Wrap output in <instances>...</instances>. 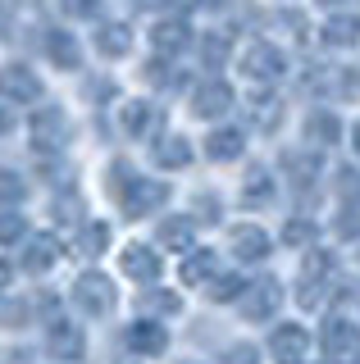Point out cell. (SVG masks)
<instances>
[{"mask_svg": "<svg viewBox=\"0 0 360 364\" xmlns=\"http://www.w3.org/2000/svg\"><path fill=\"white\" fill-rule=\"evenodd\" d=\"M110 173H115V191H119V205H123V214H128V219L155 214L169 200V187H164L160 178H137L128 164H123V159L110 168Z\"/></svg>", "mask_w": 360, "mask_h": 364, "instance_id": "1", "label": "cell"}, {"mask_svg": "<svg viewBox=\"0 0 360 364\" xmlns=\"http://www.w3.org/2000/svg\"><path fill=\"white\" fill-rule=\"evenodd\" d=\"M319 346H324L329 360H351L360 350V328L351 323V318L333 314V318H324V328H319Z\"/></svg>", "mask_w": 360, "mask_h": 364, "instance_id": "2", "label": "cell"}, {"mask_svg": "<svg viewBox=\"0 0 360 364\" xmlns=\"http://www.w3.org/2000/svg\"><path fill=\"white\" fill-rule=\"evenodd\" d=\"M242 73L251 77V82H278V77L287 73V60H283V50H278V46L255 41L251 50L242 55Z\"/></svg>", "mask_w": 360, "mask_h": 364, "instance_id": "3", "label": "cell"}, {"mask_svg": "<svg viewBox=\"0 0 360 364\" xmlns=\"http://www.w3.org/2000/svg\"><path fill=\"white\" fill-rule=\"evenodd\" d=\"M73 301H78V310H87V314H110L115 310V282H110L105 273H83V278L73 282Z\"/></svg>", "mask_w": 360, "mask_h": 364, "instance_id": "4", "label": "cell"}, {"mask_svg": "<svg viewBox=\"0 0 360 364\" xmlns=\"http://www.w3.org/2000/svg\"><path fill=\"white\" fill-rule=\"evenodd\" d=\"M0 96L14 105H37L41 100V77L28 64H5L0 68Z\"/></svg>", "mask_w": 360, "mask_h": 364, "instance_id": "5", "label": "cell"}, {"mask_svg": "<svg viewBox=\"0 0 360 364\" xmlns=\"http://www.w3.org/2000/svg\"><path fill=\"white\" fill-rule=\"evenodd\" d=\"M283 305V282L278 278H260V282H246V291H242V310L246 318H274V310Z\"/></svg>", "mask_w": 360, "mask_h": 364, "instance_id": "6", "label": "cell"}, {"mask_svg": "<svg viewBox=\"0 0 360 364\" xmlns=\"http://www.w3.org/2000/svg\"><path fill=\"white\" fill-rule=\"evenodd\" d=\"M192 109L201 119H223V114L233 109V87L223 82V77H210V82H201L192 91Z\"/></svg>", "mask_w": 360, "mask_h": 364, "instance_id": "7", "label": "cell"}, {"mask_svg": "<svg viewBox=\"0 0 360 364\" xmlns=\"http://www.w3.org/2000/svg\"><path fill=\"white\" fill-rule=\"evenodd\" d=\"M32 141L41 146V151H51V146H60L64 141V132H69V119H64V109L60 105H41L37 114H32Z\"/></svg>", "mask_w": 360, "mask_h": 364, "instance_id": "8", "label": "cell"}, {"mask_svg": "<svg viewBox=\"0 0 360 364\" xmlns=\"http://www.w3.org/2000/svg\"><path fill=\"white\" fill-rule=\"evenodd\" d=\"M46 346H51V355H55V360L78 364V360H83V350H87V337L78 333V323H64V318H55V323H51V337H46Z\"/></svg>", "mask_w": 360, "mask_h": 364, "instance_id": "9", "label": "cell"}, {"mask_svg": "<svg viewBox=\"0 0 360 364\" xmlns=\"http://www.w3.org/2000/svg\"><path fill=\"white\" fill-rule=\"evenodd\" d=\"M306 346H310V337H306V328H301V323H278L274 337H269V350H274L283 364H301Z\"/></svg>", "mask_w": 360, "mask_h": 364, "instance_id": "10", "label": "cell"}, {"mask_svg": "<svg viewBox=\"0 0 360 364\" xmlns=\"http://www.w3.org/2000/svg\"><path fill=\"white\" fill-rule=\"evenodd\" d=\"M60 255H64L60 237H51V232H37V237H28L23 269H28V273H46V269H55V264H60Z\"/></svg>", "mask_w": 360, "mask_h": 364, "instance_id": "11", "label": "cell"}, {"mask_svg": "<svg viewBox=\"0 0 360 364\" xmlns=\"http://www.w3.org/2000/svg\"><path fill=\"white\" fill-rule=\"evenodd\" d=\"M119 264H123V273H128V278H137V282H155L160 278V250H151V246H128L119 255Z\"/></svg>", "mask_w": 360, "mask_h": 364, "instance_id": "12", "label": "cell"}, {"mask_svg": "<svg viewBox=\"0 0 360 364\" xmlns=\"http://www.w3.org/2000/svg\"><path fill=\"white\" fill-rule=\"evenodd\" d=\"M269 250H274V242H269V232L265 228H255V223H242V228H233V255L238 259H265Z\"/></svg>", "mask_w": 360, "mask_h": 364, "instance_id": "13", "label": "cell"}, {"mask_svg": "<svg viewBox=\"0 0 360 364\" xmlns=\"http://www.w3.org/2000/svg\"><path fill=\"white\" fill-rule=\"evenodd\" d=\"M128 346L137 350V355H164V346H169L164 323H155V318H142V323H132V328H128Z\"/></svg>", "mask_w": 360, "mask_h": 364, "instance_id": "14", "label": "cell"}, {"mask_svg": "<svg viewBox=\"0 0 360 364\" xmlns=\"http://www.w3.org/2000/svg\"><path fill=\"white\" fill-rule=\"evenodd\" d=\"M187 41H192L187 18H164V23H155V32H151V46H155L160 55H178Z\"/></svg>", "mask_w": 360, "mask_h": 364, "instance_id": "15", "label": "cell"}, {"mask_svg": "<svg viewBox=\"0 0 360 364\" xmlns=\"http://www.w3.org/2000/svg\"><path fill=\"white\" fill-rule=\"evenodd\" d=\"M246 151V136L238 128H215L206 136V155L215 159V164H228V159H238Z\"/></svg>", "mask_w": 360, "mask_h": 364, "instance_id": "16", "label": "cell"}, {"mask_svg": "<svg viewBox=\"0 0 360 364\" xmlns=\"http://www.w3.org/2000/svg\"><path fill=\"white\" fill-rule=\"evenodd\" d=\"M96 50L110 55V60L128 55L132 50V28H128V23H100V28H96Z\"/></svg>", "mask_w": 360, "mask_h": 364, "instance_id": "17", "label": "cell"}, {"mask_svg": "<svg viewBox=\"0 0 360 364\" xmlns=\"http://www.w3.org/2000/svg\"><path fill=\"white\" fill-rule=\"evenodd\" d=\"M215 269H219V255H215V250H196V246H192L178 273H183V282H187V287H201V282H210V278H215Z\"/></svg>", "mask_w": 360, "mask_h": 364, "instance_id": "18", "label": "cell"}, {"mask_svg": "<svg viewBox=\"0 0 360 364\" xmlns=\"http://www.w3.org/2000/svg\"><path fill=\"white\" fill-rule=\"evenodd\" d=\"M155 164L160 168H187L192 164V146H187V136H178V132H169L155 141Z\"/></svg>", "mask_w": 360, "mask_h": 364, "instance_id": "19", "label": "cell"}, {"mask_svg": "<svg viewBox=\"0 0 360 364\" xmlns=\"http://www.w3.org/2000/svg\"><path fill=\"white\" fill-rule=\"evenodd\" d=\"M319 37H324V46H337V50H342V46H356L360 41V18L356 14H333L319 28Z\"/></svg>", "mask_w": 360, "mask_h": 364, "instance_id": "20", "label": "cell"}, {"mask_svg": "<svg viewBox=\"0 0 360 364\" xmlns=\"http://www.w3.org/2000/svg\"><path fill=\"white\" fill-rule=\"evenodd\" d=\"M337 136H342V123H337V114L319 109V114H310V119H306V141L314 146V151H324V146H333Z\"/></svg>", "mask_w": 360, "mask_h": 364, "instance_id": "21", "label": "cell"}, {"mask_svg": "<svg viewBox=\"0 0 360 364\" xmlns=\"http://www.w3.org/2000/svg\"><path fill=\"white\" fill-rule=\"evenodd\" d=\"M283 168L292 173V182H297V187H314V178L324 173V159H319V155H306V151H287V155H283Z\"/></svg>", "mask_w": 360, "mask_h": 364, "instance_id": "22", "label": "cell"}, {"mask_svg": "<svg viewBox=\"0 0 360 364\" xmlns=\"http://www.w3.org/2000/svg\"><path fill=\"white\" fill-rule=\"evenodd\" d=\"M155 123H160V109L155 105H146V100H128L123 105V132L128 136H146Z\"/></svg>", "mask_w": 360, "mask_h": 364, "instance_id": "23", "label": "cell"}, {"mask_svg": "<svg viewBox=\"0 0 360 364\" xmlns=\"http://www.w3.org/2000/svg\"><path fill=\"white\" fill-rule=\"evenodd\" d=\"M192 237H196V228H192V219H164L160 223V246L164 250H192Z\"/></svg>", "mask_w": 360, "mask_h": 364, "instance_id": "24", "label": "cell"}, {"mask_svg": "<svg viewBox=\"0 0 360 364\" xmlns=\"http://www.w3.org/2000/svg\"><path fill=\"white\" fill-rule=\"evenodd\" d=\"M46 55L60 68H78V64H83V50H78L73 32H51V37H46Z\"/></svg>", "mask_w": 360, "mask_h": 364, "instance_id": "25", "label": "cell"}, {"mask_svg": "<svg viewBox=\"0 0 360 364\" xmlns=\"http://www.w3.org/2000/svg\"><path fill=\"white\" fill-rule=\"evenodd\" d=\"M278 119H283V100H278V96H269V91H265V96H251V123L260 132L278 128Z\"/></svg>", "mask_w": 360, "mask_h": 364, "instance_id": "26", "label": "cell"}, {"mask_svg": "<svg viewBox=\"0 0 360 364\" xmlns=\"http://www.w3.org/2000/svg\"><path fill=\"white\" fill-rule=\"evenodd\" d=\"M242 200H246V205H269V200H274V182H269L265 168H251V173H246Z\"/></svg>", "mask_w": 360, "mask_h": 364, "instance_id": "27", "label": "cell"}, {"mask_svg": "<svg viewBox=\"0 0 360 364\" xmlns=\"http://www.w3.org/2000/svg\"><path fill=\"white\" fill-rule=\"evenodd\" d=\"M228 50H233V41L223 37V32H210V37L201 41V60H206V68L223 64V60H228Z\"/></svg>", "mask_w": 360, "mask_h": 364, "instance_id": "28", "label": "cell"}, {"mask_svg": "<svg viewBox=\"0 0 360 364\" xmlns=\"http://www.w3.org/2000/svg\"><path fill=\"white\" fill-rule=\"evenodd\" d=\"M23 232H28L23 214H14V210H0V246H14V242H23Z\"/></svg>", "mask_w": 360, "mask_h": 364, "instance_id": "29", "label": "cell"}, {"mask_svg": "<svg viewBox=\"0 0 360 364\" xmlns=\"http://www.w3.org/2000/svg\"><path fill=\"white\" fill-rule=\"evenodd\" d=\"M329 273H333V250H310L301 282H319V278H329Z\"/></svg>", "mask_w": 360, "mask_h": 364, "instance_id": "30", "label": "cell"}, {"mask_svg": "<svg viewBox=\"0 0 360 364\" xmlns=\"http://www.w3.org/2000/svg\"><path fill=\"white\" fill-rule=\"evenodd\" d=\"M78 246H83V255H100V250L110 246V223H87Z\"/></svg>", "mask_w": 360, "mask_h": 364, "instance_id": "31", "label": "cell"}, {"mask_svg": "<svg viewBox=\"0 0 360 364\" xmlns=\"http://www.w3.org/2000/svg\"><path fill=\"white\" fill-rule=\"evenodd\" d=\"M242 291H246V282L238 278V273H223V278L210 282V301H238Z\"/></svg>", "mask_w": 360, "mask_h": 364, "instance_id": "32", "label": "cell"}, {"mask_svg": "<svg viewBox=\"0 0 360 364\" xmlns=\"http://www.w3.org/2000/svg\"><path fill=\"white\" fill-rule=\"evenodd\" d=\"M283 242L287 246H310L314 242V223L310 219H287L283 223Z\"/></svg>", "mask_w": 360, "mask_h": 364, "instance_id": "33", "label": "cell"}, {"mask_svg": "<svg viewBox=\"0 0 360 364\" xmlns=\"http://www.w3.org/2000/svg\"><path fill=\"white\" fill-rule=\"evenodd\" d=\"M23 196H28V182L14 168H0V200H23Z\"/></svg>", "mask_w": 360, "mask_h": 364, "instance_id": "34", "label": "cell"}, {"mask_svg": "<svg viewBox=\"0 0 360 364\" xmlns=\"http://www.w3.org/2000/svg\"><path fill=\"white\" fill-rule=\"evenodd\" d=\"M142 305H151V310H164V314H174L183 301H178L174 291H146V296H142Z\"/></svg>", "mask_w": 360, "mask_h": 364, "instance_id": "35", "label": "cell"}, {"mask_svg": "<svg viewBox=\"0 0 360 364\" xmlns=\"http://www.w3.org/2000/svg\"><path fill=\"white\" fill-rule=\"evenodd\" d=\"M278 23H283V28L292 32V37H306V14H301V9H283V14H278Z\"/></svg>", "mask_w": 360, "mask_h": 364, "instance_id": "36", "label": "cell"}, {"mask_svg": "<svg viewBox=\"0 0 360 364\" xmlns=\"http://www.w3.org/2000/svg\"><path fill=\"white\" fill-rule=\"evenodd\" d=\"M64 9H69L73 18H96L100 14V0H64Z\"/></svg>", "mask_w": 360, "mask_h": 364, "instance_id": "37", "label": "cell"}, {"mask_svg": "<svg viewBox=\"0 0 360 364\" xmlns=\"http://www.w3.org/2000/svg\"><path fill=\"white\" fill-rule=\"evenodd\" d=\"M78 210H83V200H78V196L55 200V219H64V223H78Z\"/></svg>", "mask_w": 360, "mask_h": 364, "instance_id": "38", "label": "cell"}, {"mask_svg": "<svg viewBox=\"0 0 360 364\" xmlns=\"http://www.w3.org/2000/svg\"><path fill=\"white\" fill-rule=\"evenodd\" d=\"M223 364H255V346H246V341H238V346H228V355H223Z\"/></svg>", "mask_w": 360, "mask_h": 364, "instance_id": "39", "label": "cell"}, {"mask_svg": "<svg viewBox=\"0 0 360 364\" xmlns=\"http://www.w3.org/2000/svg\"><path fill=\"white\" fill-rule=\"evenodd\" d=\"M342 96H360V68H342Z\"/></svg>", "mask_w": 360, "mask_h": 364, "instance_id": "40", "label": "cell"}, {"mask_svg": "<svg viewBox=\"0 0 360 364\" xmlns=\"http://www.w3.org/2000/svg\"><path fill=\"white\" fill-rule=\"evenodd\" d=\"M196 210H201V219H206V223H215V219H219V205H215V196H201V200H196Z\"/></svg>", "mask_w": 360, "mask_h": 364, "instance_id": "41", "label": "cell"}, {"mask_svg": "<svg viewBox=\"0 0 360 364\" xmlns=\"http://www.w3.org/2000/svg\"><path fill=\"white\" fill-rule=\"evenodd\" d=\"M0 318H23V305H0Z\"/></svg>", "mask_w": 360, "mask_h": 364, "instance_id": "42", "label": "cell"}, {"mask_svg": "<svg viewBox=\"0 0 360 364\" xmlns=\"http://www.w3.org/2000/svg\"><path fill=\"white\" fill-rule=\"evenodd\" d=\"M9 278H14V269H9V264H5V259H0V291H5V287H9Z\"/></svg>", "mask_w": 360, "mask_h": 364, "instance_id": "43", "label": "cell"}, {"mask_svg": "<svg viewBox=\"0 0 360 364\" xmlns=\"http://www.w3.org/2000/svg\"><path fill=\"white\" fill-rule=\"evenodd\" d=\"M9 128H14V119H9V114H5V105H0V136H5Z\"/></svg>", "mask_w": 360, "mask_h": 364, "instance_id": "44", "label": "cell"}, {"mask_svg": "<svg viewBox=\"0 0 360 364\" xmlns=\"http://www.w3.org/2000/svg\"><path fill=\"white\" fill-rule=\"evenodd\" d=\"M0 37H9V14H5V5H0Z\"/></svg>", "mask_w": 360, "mask_h": 364, "instance_id": "45", "label": "cell"}, {"mask_svg": "<svg viewBox=\"0 0 360 364\" xmlns=\"http://www.w3.org/2000/svg\"><path fill=\"white\" fill-rule=\"evenodd\" d=\"M132 5H137V9H160L164 0H132Z\"/></svg>", "mask_w": 360, "mask_h": 364, "instance_id": "46", "label": "cell"}, {"mask_svg": "<svg viewBox=\"0 0 360 364\" xmlns=\"http://www.w3.org/2000/svg\"><path fill=\"white\" fill-rule=\"evenodd\" d=\"M192 5H196V9H219L223 0H192Z\"/></svg>", "mask_w": 360, "mask_h": 364, "instance_id": "47", "label": "cell"}, {"mask_svg": "<svg viewBox=\"0 0 360 364\" xmlns=\"http://www.w3.org/2000/svg\"><path fill=\"white\" fill-rule=\"evenodd\" d=\"M351 214H360V205H351ZM356 223H360V219H351V223H342V232H356Z\"/></svg>", "mask_w": 360, "mask_h": 364, "instance_id": "48", "label": "cell"}, {"mask_svg": "<svg viewBox=\"0 0 360 364\" xmlns=\"http://www.w3.org/2000/svg\"><path fill=\"white\" fill-rule=\"evenodd\" d=\"M351 146H356V155H360V123L351 128Z\"/></svg>", "mask_w": 360, "mask_h": 364, "instance_id": "49", "label": "cell"}, {"mask_svg": "<svg viewBox=\"0 0 360 364\" xmlns=\"http://www.w3.org/2000/svg\"><path fill=\"white\" fill-rule=\"evenodd\" d=\"M18 5H28V9H37V5H41V0H18Z\"/></svg>", "mask_w": 360, "mask_h": 364, "instance_id": "50", "label": "cell"}, {"mask_svg": "<svg viewBox=\"0 0 360 364\" xmlns=\"http://www.w3.org/2000/svg\"><path fill=\"white\" fill-rule=\"evenodd\" d=\"M319 5H337V0H319Z\"/></svg>", "mask_w": 360, "mask_h": 364, "instance_id": "51", "label": "cell"}, {"mask_svg": "<svg viewBox=\"0 0 360 364\" xmlns=\"http://www.w3.org/2000/svg\"><path fill=\"white\" fill-rule=\"evenodd\" d=\"M356 255H360V250H356Z\"/></svg>", "mask_w": 360, "mask_h": 364, "instance_id": "52", "label": "cell"}]
</instances>
